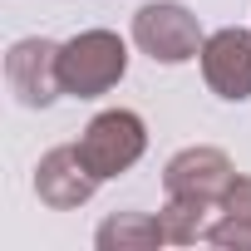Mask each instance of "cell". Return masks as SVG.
I'll list each match as a JSON object with an SVG mask.
<instances>
[{
	"label": "cell",
	"mask_w": 251,
	"mask_h": 251,
	"mask_svg": "<svg viewBox=\"0 0 251 251\" xmlns=\"http://www.w3.org/2000/svg\"><path fill=\"white\" fill-rule=\"evenodd\" d=\"M123 69H128V50H123V40L108 35V30H89V35L59 45V84L74 99L108 94L123 79Z\"/></svg>",
	"instance_id": "obj_1"
},
{
	"label": "cell",
	"mask_w": 251,
	"mask_h": 251,
	"mask_svg": "<svg viewBox=\"0 0 251 251\" xmlns=\"http://www.w3.org/2000/svg\"><path fill=\"white\" fill-rule=\"evenodd\" d=\"M143 143H148L143 118L128 113V108H108V113H99V118L89 123V133H84L74 148H79V158L89 163V173L103 182V177L128 173V168L143 158Z\"/></svg>",
	"instance_id": "obj_2"
},
{
	"label": "cell",
	"mask_w": 251,
	"mask_h": 251,
	"mask_svg": "<svg viewBox=\"0 0 251 251\" xmlns=\"http://www.w3.org/2000/svg\"><path fill=\"white\" fill-rule=\"evenodd\" d=\"M133 40L158 59V64H182L192 54H202V30L197 15L173 5V0H153L133 15Z\"/></svg>",
	"instance_id": "obj_3"
},
{
	"label": "cell",
	"mask_w": 251,
	"mask_h": 251,
	"mask_svg": "<svg viewBox=\"0 0 251 251\" xmlns=\"http://www.w3.org/2000/svg\"><path fill=\"white\" fill-rule=\"evenodd\" d=\"M5 79H10V89H15V99L25 108L54 103L64 94V84H59V45H50V40H20L10 50V59H5Z\"/></svg>",
	"instance_id": "obj_4"
},
{
	"label": "cell",
	"mask_w": 251,
	"mask_h": 251,
	"mask_svg": "<svg viewBox=\"0 0 251 251\" xmlns=\"http://www.w3.org/2000/svg\"><path fill=\"white\" fill-rule=\"evenodd\" d=\"M231 163L226 153L217 148H187L168 163V197H182V202H222L226 187H231Z\"/></svg>",
	"instance_id": "obj_5"
},
{
	"label": "cell",
	"mask_w": 251,
	"mask_h": 251,
	"mask_svg": "<svg viewBox=\"0 0 251 251\" xmlns=\"http://www.w3.org/2000/svg\"><path fill=\"white\" fill-rule=\"evenodd\" d=\"M202 74L222 99H231V103L251 99V35L217 30L212 40H202Z\"/></svg>",
	"instance_id": "obj_6"
},
{
	"label": "cell",
	"mask_w": 251,
	"mask_h": 251,
	"mask_svg": "<svg viewBox=\"0 0 251 251\" xmlns=\"http://www.w3.org/2000/svg\"><path fill=\"white\" fill-rule=\"evenodd\" d=\"M94 187H99V177L89 173V163L79 158V148H54V153H45V163H40V173H35V192H40V202H50V207H79V202L94 197Z\"/></svg>",
	"instance_id": "obj_7"
},
{
	"label": "cell",
	"mask_w": 251,
	"mask_h": 251,
	"mask_svg": "<svg viewBox=\"0 0 251 251\" xmlns=\"http://www.w3.org/2000/svg\"><path fill=\"white\" fill-rule=\"evenodd\" d=\"M217 246H251V177H231L226 197H222V212H217V226L212 236Z\"/></svg>",
	"instance_id": "obj_8"
},
{
	"label": "cell",
	"mask_w": 251,
	"mask_h": 251,
	"mask_svg": "<svg viewBox=\"0 0 251 251\" xmlns=\"http://www.w3.org/2000/svg\"><path fill=\"white\" fill-rule=\"evenodd\" d=\"M153 241H168V231L158 217H143V212H123L99 226V246H153Z\"/></svg>",
	"instance_id": "obj_9"
}]
</instances>
